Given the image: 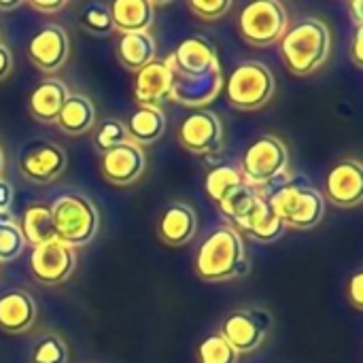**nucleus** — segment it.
Returning a JSON list of instances; mask_svg holds the SVG:
<instances>
[{
	"label": "nucleus",
	"mask_w": 363,
	"mask_h": 363,
	"mask_svg": "<svg viewBox=\"0 0 363 363\" xmlns=\"http://www.w3.org/2000/svg\"><path fill=\"white\" fill-rule=\"evenodd\" d=\"M347 298L353 304L355 311L363 308V272H355L349 279V287H347Z\"/></svg>",
	"instance_id": "nucleus-35"
},
{
	"label": "nucleus",
	"mask_w": 363,
	"mask_h": 363,
	"mask_svg": "<svg viewBox=\"0 0 363 363\" xmlns=\"http://www.w3.org/2000/svg\"><path fill=\"white\" fill-rule=\"evenodd\" d=\"M70 351L62 336L47 334L43 336L30 353V363H68Z\"/></svg>",
	"instance_id": "nucleus-30"
},
{
	"label": "nucleus",
	"mask_w": 363,
	"mask_h": 363,
	"mask_svg": "<svg viewBox=\"0 0 363 363\" xmlns=\"http://www.w3.org/2000/svg\"><path fill=\"white\" fill-rule=\"evenodd\" d=\"M55 123L68 136H83L96 125V106L83 94H68Z\"/></svg>",
	"instance_id": "nucleus-24"
},
{
	"label": "nucleus",
	"mask_w": 363,
	"mask_h": 363,
	"mask_svg": "<svg viewBox=\"0 0 363 363\" xmlns=\"http://www.w3.org/2000/svg\"><path fill=\"white\" fill-rule=\"evenodd\" d=\"M11 202H13V187L9 181H4L0 177V217H11V213H9Z\"/></svg>",
	"instance_id": "nucleus-36"
},
{
	"label": "nucleus",
	"mask_w": 363,
	"mask_h": 363,
	"mask_svg": "<svg viewBox=\"0 0 363 363\" xmlns=\"http://www.w3.org/2000/svg\"><path fill=\"white\" fill-rule=\"evenodd\" d=\"M38 311L30 294L13 289L0 296V330L6 334H23L36 323Z\"/></svg>",
	"instance_id": "nucleus-19"
},
{
	"label": "nucleus",
	"mask_w": 363,
	"mask_h": 363,
	"mask_svg": "<svg viewBox=\"0 0 363 363\" xmlns=\"http://www.w3.org/2000/svg\"><path fill=\"white\" fill-rule=\"evenodd\" d=\"M147 170V155L143 147L125 140L123 145L100 155V174L108 185L130 187Z\"/></svg>",
	"instance_id": "nucleus-13"
},
{
	"label": "nucleus",
	"mask_w": 363,
	"mask_h": 363,
	"mask_svg": "<svg viewBox=\"0 0 363 363\" xmlns=\"http://www.w3.org/2000/svg\"><path fill=\"white\" fill-rule=\"evenodd\" d=\"M106 6L113 17V28L121 34L149 32L153 23V2L149 0H113Z\"/></svg>",
	"instance_id": "nucleus-23"
},
{
	"label": "nucleus",
	"mask_w": 363,
	"mask_h": 363,
	"mask_svg": "<svg viewBox=\"0 0 363 363\" xmlns=\"http://www.w3.org/2000/svg\"><path fill=\"white\" fill-rule=\"evenodd\" d=\"M128 140L147 147L157 143L166 132V115L160 106H136L123 121Z\"/></svg>",
	"instance_id": "nucleus-22"
},
{
	"label": "nucleus",
	"mask_w": 363,
	"mask_h": 363,
	"mask_svg": "<svg viewBox=\"0 0 363 363\" xmlns=\"http://www.w3.org/2000/svg\"><path fill=\"white\" fill-rule=\"evenodd\" d=\"M281 57L291 74L317 72L332 55V32L319 17H302L279 40Z\"/></svg>",
	"instance_id": "nucleus-2"
},
{
	"label": "nucleus",
	"mask_w": 363,
	"mask_h": 363,
	"mask_svg": "<svg viewBox=\"0 0 363 363\" xmlns=\"http://www.w3.org/2000/svg\"><path fill=\"white\" fill-rule=\"evenodd\" d=\"M23 2H0V11H15L19 9Z\"/></svg>",
	"instance_id": "nucleus-41"
},
{
	"label": "nucleus",
	"mask_w": 363,
	"mask_h": 363,
	"mask_svg": "<svg viewBox=\"0 0 363 363\" xmlns=\"http://www.w3.org/2000/svg\"><path fill=\"white\" fill-rule=\"evenodd\" d=\"M66 98H68L66 83L55 77H47L32 89L28 98L30 115L40 123H55Z\"/></svg>",
	"instance_id": "nucleus-21"
},
{
	"label": "nucleus",
	"mask_w": 363,
	"mask_h": 363,
	"mask_svg": "<svg viewBox=\"0 0 363 363\" xmlns=\"http://www.w3.org/2000/svg\"><path fill=\"white\" fill-rule=\"evenodd\" d=\"M249 255L240 232L232 225L213 230L198 247L194 270L202 281L225 283L249 274Z\"/></svg>",
	"instance_id": "nucleus-1"
},
{
	"label": "nucleus",
	"mask_w": 363,
	"mask_h": 363,
	"mask_svg": "<svg viewBox=\"0 0 363 363\" xmlns=\"http://www.w3.org/2000/svg\"><path fill=\"white\" fill-rule=\"evenodd\" d=\"M68 51L70 40L62 26H43L28 40V57L43 72L60 70L68 60Z\"/></svg>",
	"instance_id": "nucleus-14"
},
{
	"label": "nucleus",
	"mask_w": 363,
	"mask_h": 363,
	"mask_svg": "<svg viewBox=\"0 0 363 363\" xmlns=\"http://www.w3.org/2000/svg\"><path fill=\"white\" fill-rule=\"evenodd\" d=\"M240 185H245V179L238 168L234 166H217L206 174L204 187L206 196L219 206L232 191H236Z\"/></svg>",
	"instance_id": "nucleus-27"
},
{
	"label": "nucleus",
	"mask_w": 363,
	"mask_h": 363,
	"mask_svg": "<svg viewBox=\"0 0 363 363\" xmlns=\"http://www.w3.org/2000/svg\"><path fill=\"white\" fill-rule=\"evenodd\" d=\"M198 232V215L185 202H170L157 221V236L170 247H183L194 240Z\"/></svg>",
	"instance_id": "nucleus-17"
},
{
	"label": "nucleus",
	"mask_w": 363,
	"mask_h": 363,
	"mask_svg": "<svg viewBox=\"0 0 363 363\" xmlns=\"http://www.w3.org/2000/svg\"><path fill=\"white\" fill-rule=\"evenodd\" d=\"M179 145L194 155H211L223 147V125L221 119L206 108L189 113L177 132Z\"/></svg>",
	"instance_id": "nucleus-10"
},
{
	"label": "nucleus",
	"mask_w": 363,
	"mask_h": 363,
	"mask_svg": "<svg viewBox=\"0 0 363 363\" xmlns=\"http://www.w3.org/2000/svg\"><path fill=\"white\" fill-rule=\"evenodd\" d=\"M257 198H259V191L245 183V185H240L236 191H232V194L219 204V211H221L230 221L238 223V221L253 208V204L257 202Z\"/></svg>",
	"instance_id": "nucleus-31"
},
{
	"label": "nucleus",
	"mask_w": 363,
	"mask_h": 363,
	"mask_svg": "<svg viewBox=\"0 0 363 363\" xmlns=\"http://www.w3.org/2000/svg\"><path fill=\"white\" fill-rule=\"evenodd\" d=\"M236 225H238V230H242L247 236H251L255 242H262V245L277 242L287 230L283 219L274 215V211L268 206V202L262 194H259L257 202L253 204V208Z\"/></svg>",
	"instance_id": "nucleus-20"
},
{
	"label": "nucleus",
	"mask_w": 363,
	"mask_h": 363,
	"mask_svg": "<svg viewBox=\"0 0 363 363\" xmlns=\"http://www.w3.org/2000/svg\"><path fill=\"white\" fill-rule=\"evenodd\" d=\"M21 236L28 245L38 247L45 242L55 240V230H53V217H51V206L43 202H34L23 211L21 223H19Z\"/></svg>",
	"instance_id": "nucleus-26"
},
{
	"label": "nucleus",
	"mask_w": 363,
	"mask_h": 363,
	"mask_svg": "<svg viewBox=\"0 0 363 363\" xmlns=\"http://www.w3.org/2000/svg\"><path fill=\"white\" fill-rule=\"evenodd\" d=\"M51 206L55 240L70 249L89 245L100 228V215L96 204L81 194H64Z\"/></svg>",
	"instance_id": "nucleus-5"
},
{
	"label": "nucleus",
	"mask_w": 363,
	"mask_h": 363,
	"mask_svg": "<svg viewBox=\"0 0 363 363\" xmlns=\"http://www.w3.org/2000/svg\"><path fill=\"white\" fill-rule=\"evenodd\" d=\"M338 208H355L363 200V166L359 160L347 157L336 162L325 174V196Z\"/></svg>",
	"instance_id": "nucleus-12"
},
{
	"label": "nucleus",
	"mask_w": 363,
	"mask_h": 363,
	"mask_svg": "<svg viewBox=\"0 0 363 363\" xmlns=\"http://www.w3.org/2000/svg\"><path fill=\"white\" fill-rule=\"evenodd\" d=\"M240 36L253 47L279 43L287 30V11L279 0H255L242 6L238 15Z\"/></svg>",
	"instance_id": "nucleus-7"
},
{
	"label": "nucleus",
	"mask_w": 363,
	"mask_h": 363,
	"mask_svg": "<svg viewBox=\"0 0 363 363\" xmlns=\"http://www.w3.org/2000/svg\"><path fill=\"white\" fill-rule=\"evenodd\" d=\"M66 151L49 140H32L19 153V172L36 185L53 183L66 170Z\"/></svg>",
	"instance_id": "nucleus-11"
},
{
	"label": "nucleus",
	"mask_w": 363,
	"mask_h": 363,
	"mask_svg": "<svg viewBox=\"0 0 363 363\" xmlns=\"http://www.w3.org/2000/svg\"><path fill=\"white\" fill-rule=\"evenodd\" d=\"M187 6H189V11H191L198 19H202V21H217V19H221L225 13H230L232 2H230V0H206V2H202V0H191V2H187Z\"/></svg>",
	"instance_id": "nucleus-34"
},
{
	"label": "nucleus",
	"mask_w": 363,
	"mask_h": 363,
	"mask_svg": "<svg viewBox=\"0 0 363 363\" xmlns=\"http://www.w3.org/2000/svg\"><path fill=\"white\" fill-rule=\"evenodd\" d=\"M289 168V151L287 145L274 134L257 136L242 153L240 174L247 185L257 191H266L272 185L287 179Z\"/></svg>",
	"instance_id": "nucleus-4"
},
{
	"label": "nucleus",
	"mask_w": 363,
	"mask_h": 363,
	"mask_svg": "<svg viewBox=\"0 0 363 363\" xmlns=\"http://www.w3.org/2000/svg\"><path fill=\"white\" fill-rule=\"evenodd\" d=\"M238 357L240 355L228 345V340L221 334L206 336L196 349L198 363H238Z\"/></svg>",
	"instance_id": "nucleus-29"
},
{
	"label": "nucleus",
	"mask_w": 363,
	"mask_h": 363,
	"mask_svg": "<svg viewBox=\"0 0 363 363\" xmlns=\"http://www.w3.org/2000/svg\"><path fill=\"white\" fill-rule=\"evenodd\" d=\"M362 38H363V26L355 28V36H353V51H351V60L357 68L363 66V49H362Z\"/></svg>",
	"instance_id": "nucleus-37"
},
{
	"label": "nucleus",
	"mask_w": 363,
	"mask_h": 363,
	"mask_svg": "<svg viewBox=\"0 0 363 363\" xmlns=\"http://www.w3.org/2000/svg\"><path fill=\"white\" fill-rule=\"evenodd\" d=\"M2 168H4V155H2V149H0V174H2Z\"/></svg>",
	"instance_id": "nucleus-42"
},
{
	"label": "nucleus",
	"mask_w": 363,
	"mask_h": 363,
	"mask_svg": "<svg viewBox=\"0 0 363 363\" xmlns=\"http://www.w3.org/2000/svg\"><path fill=\"white\" fill-rule=\"evenodd\" d=\"M172 68L179 74H206L221 70L215 45L204 36H189L177 45V51L170 55Z\"/></svg>",
	"instance_id": "nucleus-16"
},
{
	"label": "nucleus",
	"mask_w": 363,
	"mask_h": 363,
	"mask_svg": "<svg viewBox=\"0 0 363 363\" xmlns=\"http://www.w3.org/2000/svg\"><path fill=\"white\" fill-rule=\"evenodd\" d=\"M174 68L170 57L153 60L134 77V98L138 106H160L172 98Z\"/></svg>",
	"instance_id": "nucleus-15"
},
{
	"label": "nucleus",
	"mask_w": 363,
	"mask_h": 363,
	"mask_svg": "<svg viewBox=\"0 0 363 363\" xmlns=\"http://www.w3.org/2000/svg\"><path fill=\"white\" fill-rule=\"evenodd\" d=\"M117 60L125 70L138 72L149 62L155 60V40L149 32L121 34L115 47Z\"/></svg>",
	"instance_id": "nucleus-25"
},
{
	"label": "nucleus",
	"mask_w": 363,
	"mask_h": 363,
	"mask_svg": "<svg viewBox=\"0 0 363 363\" xmlns=\"http://www.w3.org/2000/svg\"><path fill=\"white\" fill-rule=\"evenodd\" d=\"M128 140V134H125V125L121 119H115V117H108L104 119L96 130H94V136H91V145L98 153H106L119 145H123Z\"/></svg>",
	"instance_id": "nucleus-32"
},
{
	"label": "nucleus",
	"mask_w": 363,
	"mask_h": 363,
	"mask_svg": "<svg viewBox=\"0 0 363 363\" xmlns=\"http://www.w3.org/2000/svg\"><path fill=\"white\" fill-rule=\"evenodd\" d=\"M32 9L40 11V13H57L66 6V0H55V2H38V0H32L28 2Z\"/></svg>",
	"instance_id": "nucleus-39"
},
{
	"label": "nucleus",
	"mask_w": 363,
	"mask_h": 363,
	"mask_svg": "<svg viewBox=\"0 0 363 363\" xmlns=\"http://www.w3.org/2000/svg\"><path fill=\"white\" fill-rule=\"evenodd\" d=\"M272 315L266 308H238L221 321V336L238 355L255 353L268 338Z\"/></svg>",
	"instance_id": "nucleus-8"
},
{
	"label": "nucleus",
	"mask_w": 363,
	"mask_h": 363,
	"mask_svg": "<svg viewBox=\"0 0 363 363\" xmlns=\"http://www.w3.org/2000/svg\"><path fill=\"white\" fill-rule=\"evenodd\" d=\"M30 274L36 283L47 287H57L66 283L77 270V251L60 240H51L32 247L30 253Z\"/></svg>",
	"instance_id": "nucleus-9"
},
{
	"label": "nucleus",
	"mask_w": 363,
	"mask_h": 363,
	"mask_svg": "<svg viewBox=\"0 0 363 363\" xmlns=\"http://www.w3.org/2000/svg\"><path fill=\"white\" fill-rule=\"evenodd\" d=\"M79 26L94 34V36H108L115 28H113V17L106 4L102 2H89L81 9L79 13Z\"/></svg>",
	"instance_id": "nucleus-28"
},
{
	"label": "nucleus",
	"mask_w": 363,
	"mask_h": 363,
	"mask_svg": "<svg viewBox=\"0 0 363 363\" xmlns=\"http://www.w3.org/2000/svg\"><path fill=\"white\" fill-rule=\"evenodd\" d=\"M26 240L15 221L0 223V262H13L21 255Z\"/></svg>",
	"instance_id": "nucleus-33"
},
{
	"label": "nucleus",
	"mask_w": 363,
	"mask_h": 363,
	"mask_svg": "<svg viewBox=\"0 0 363 363\" xmlns=\"http://www.w3.org/2000/svg\"><path fill=\"white\" fill-rule=\"evenodd\" d=\"M223 85L228 102L238 111H257L266 106L277 89L272 70L262 62H242L234 66Z\"/></svg>",
	"instance_id": "nucleus-6"
},
{
	"label": "nucleus",
	"mask_w": 363,
	"mask_h": 363,
	"mask_svg": "<svg viewBox=\"0 0 363 363\" xmlns=\"http://www.w3.org/2000/svg\"><path fill=\"white\" fill-rule=\"evenodd\" d=\"M11 70H13V55L9 47L0 45V83L11 74Z\"/></svg>",
	"instance_id": "nucleus-38"
},
{
	"label": "nucleus",
	"mask_w": 363,
	"mask_h": 363,
	"mask_svg": "<svg viewBox=\"0 0 363 363\" xmlns=\"http://www.w3.org/2000/svg\"><path fill=\"white\" fill-rule=\"evenodd\" d=\"M6 221H13V217H0V223H6Z\"/></svg>",
	"instance_id": "nucleus-43"
},
{
	"label": "nucleus",
	"mask_w": 363,
	"mask_h": 363,
	"mask_svg": "<svg viewBox=\"0 0 363 363\" xmlns=\"http://www.w3.org/2000/svg\"><path fill=\"white\" fill-rule=\"evenodd\" d=\"M223 87V74L221 70H213L206 74H179L174 72V85H172V98L185 106H202L217 98V94Z\"/></svg>",
	"instance_id": "nucleus-18"
},
{
	"label": "nucleus",
	"mask_w": 363,
	"mask_h": 363,
	"mask_svg": "<svg viewBox=\"0 0 363 363\" xmlns=\"http://www.w3.org/2000/svg\"><path fill=\"white\" fill-rule=\"evenodd\" d=\"M285 228L313 230L325 215L323 194L308 185L302 177H287L266 191H259Z\"/></svg>",
	"instance_id": "nucleus-3"
},
{
	"label": "nucleus",
	"mask_w": 363,
	"mask_h": 363,
	"mask_svg": "<svg viewBox=\"0 0 363 363\" xmlns=\"http://www.w3.org/2000/svg\"><path fill=\"white\" fill-rule=\"evenodd\" d=\"M362 0H353V2H349V11L353 13V21H355V26L357 28H362L363 26V15H362Z\"/></svg>",
	"instance_id": "nucleus-40"
}]
</instances>
